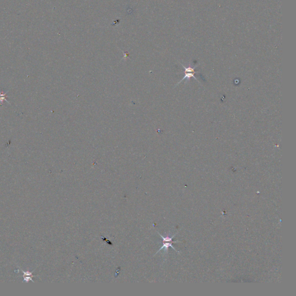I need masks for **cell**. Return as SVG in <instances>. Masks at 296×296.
Wrapping results in <instances>:
<instances>
[{
  "label": "cell",
  "instance_id": "obj_1",
  "mask_svg": "<svg viewBox=\"0 0 296 296\" xmlns=\"http://www.w3.org/2000/svg\"><path fill=\"white\" fill-rule=\"evenodd\" d=\"M158 232L159 233L160 236V237L162 238V247L159 250L156 252V254H157L158 252H159L160 251H161L162 249H164L165 251H167L169 247H171V248H172L174 251H177V250L174 248V247L172 246V244H173V243L179 242L178 241H172V238L175 237V234L174 235H173L172 237H169V236L164 237V236H162V235H161L159 232Z\"/></svg>",
  "mask_w": 296,
  "mask_h": 296
},
{
  "label": "cell",
  "instance_id": "obj_2",
  "mask_svg": "<svg viewBox=\"0 0 296 296\" xmlns=\"http://www.w3.org/2000/svg\"><path fill=\"white\" fill-rule=\"evenodd\" d=\"M183 68L184 69V73H185V75H184V77L182 79V81L181 82H182L183 80L185 79H189L191 77H193L195 78L194 77V73H196V72H194V68H191L190 67H188V68H186L184 67V66H183ZM179 82V83H180Z\"/></svg>",
  "mask_w": 296,
  "mask_h": 296
},
{
  "label": "cell",
  "instance_id": "obj_3",
  "mask_svg": "<svg viewBox=\"0 0 296 296\" xmlns=\"http://www.w3.org/2000/svg\"><path fill=\"white\" fill-rule=\"evenodd\" d=\"M7 93L8 92L5 93L3 91L0 92V102L1 103V105H2V104H3V102H4V101H5L8 102V103H9V102L7 100H6V97H7L6 94H7Z\"/></svg>",
  "mask_w": 296,
  "mask_h": 296
}]
</instances>
